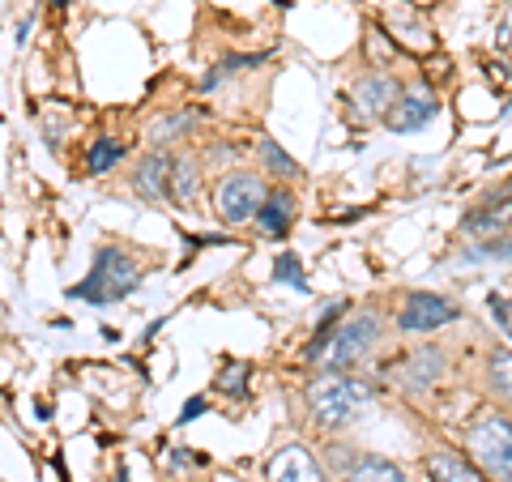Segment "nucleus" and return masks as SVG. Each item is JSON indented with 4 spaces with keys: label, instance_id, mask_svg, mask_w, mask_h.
<instances>
[{
    "label": "nucleus",
    "instance_id": "nucleus-1",
    "mask_svg": "<svg viewBox=\"0 0 512 482\" xmlns=\"http://www.w3.org/2000/svg\"><path fill=\"white\" fill-rule=\"evenodd\" d=\"M372 401V389L355 376H338V372H325L308 384V410L320 427H346L355 414Z\"/></svg>",
    "mask_w": 512,
    "mask_h": 482
},
{
    "label": "nucleus",
    "instance_id": "nucleus-2",
    "mask_svg": "<svg viewBox=\"0 0 512 482\" xmlns=\"http://www.w3.org/2000/svg\"><path fill=\"white\" fill-rule=\"evenodd\" d=\"M137 282H141V269H137L133 256L120 252V248H99L90 278L77 282V286H69V295L94 303V308H103V303H116V299H124V295H133Z\"/></svg>",
    "mask_w": 512,
    "mask_h": 482
},
{
    "label": "nucleus",
    "instance_id": "nucleus-3",
    "mask_svg": "<svg viewBox=\"0 0 512 482\" xmlns=\"http://www.w3.org/2000/svg\"><path fill=\"white\" fill-rule=\"evenodd\" d=\"M376 337H380V320L372 312H359V316L342 320V325L329 333V342L320 346L316 363H325V372H346V367L367 359V350L376 346Z\"/></svg>",
    "mask_w": 512,
    "mask_h": 482
},
{
    "label": "nucleus",
    "instance_id": "nucleus-4",
    "mask_svg": "<svg viewBox=\"0 0 512 482\" xmlns=\"http://www.w3.org/2000/svg\"><path fill=\"white\" fill-rule=\"evenodd\" d=\"M470 453L495 482H512V423L500 414H483L470 427Z\"/></svg>",
    "mask_w": 512,
    "mask_h": 482
},
{
    "label": "nucleus",
    "instance_id": "nucleus-5",
    "mask_svg": "<svg viewBox=\"0 0 512 482\" xmlns=\"http://www.w3.org/2000/svg\"><path fill=\"white\" fill-rule=\"evenodd\" d=\"M265 201L269 197H265L261 180L248 175V171H239V175H231V180L218 184V214H222V222H231V227H244L248 218H256Z\"/></svg>",
    "mask_w": 512,
    "mask_h": 482
},
{
    "label": "nucleus",
    "instance_id": "nucleus-6",
    "mask_svg": "<svg viewBox=\"0 0 512 482\" xmlns=\"http://www.w3.org/2000/svg\"><path fill=\"white\" fill-rule=\"evenodd\" d=\"M457 316H461V312H457L453 299L431 295V291H414V295H406L397 325H402L406 333H431V329H440V325H453Z\"/></svg>",
    "mask_w": 512,
    "mask_h": 482
},
{
    "label": "nucleus",
    "instance_id": "nucleus-7",
    "mask_svg": "<svg viewBox=\"0 0 512 482\" xmlns=\"http://www.w3.org/2000/svg\"><path fill=\"white\" fill-rule=\"evenodd\" d=\"M436 99L423 90V86H414V90H406V94H397V103L384 111V124L393 128V133H414V128H423V124H431L436 120Z\"/></svg>",
    "mask_w": 512,
    "mask_h": 482
},
{
    "label": "nucleus",
    "instance_id": "nucleus-8",
    "mask_svg": "<svg viewBox=\"0 0 512 482\" xmlns=\"http://www.w3.org/2000/svg\"><path fill=\"white\" fill-rule=\"evenodd\" d=\"M269 482H325L303 444H286L269 457Z\"/></svg>",
    "mask_w": 512,
    "mask_h": 482
},
{
    "label": "nucleus",
    "instance_id": "nucleus-9",
    "mask_svg": "<svg viewBox=\"0 0 512 482\" xmlns=\"http://www.w3.org/2000/svg\"><path fill=\"white\" fill-rule=\"evenodd\" d=\"M427 474H431V482H487L483 470H474V465L461 461L457 453H431Z\"/></svg>",
    "mask_w": 512,
    "mask_h": 482
},
{
    "label": "nucleus",
    "instance_id": "nucleus-10",
    "mask_svg": "<svg viewBox=\"0 0 512 482\" xmlns=\"http://www.w3.org/2000/svg\"><path fill=\"white\" fill-rule=\"evenodd\" d=\"M171 158L167 154H150L146 163H141V171H137V188L146 192V197H171Z\"/></svg>",
    "mask_w": 512,
    "mask_h": 482
},
{
    "label": "nucleus",
    "instance_id": "nucleus-11",
    "mask_svg": "<svg viewBox=\"0 0 512 482\" xmlns=\"http://www.w3.org/2000/svg\"><path fill=\"white\" fill-rule=\"evenodd\" d=\"M291 210H295V201L286 197V192H274V197L261 205V214H256V227H261L265 235L282 239L286 231H291Z\"/></svg>",
    "mask_w": 512,
    "mask_h": 482
},
{
    "label": "nucleus",
    "instance_id": "nucleus-12",
    "mask_svg": "<svg viewBox=\"0 0 512 482\" xmlns=\"http://www.w3.org/2000/svg\"><path fill=\"white\" fill-rule=\"evenodd\" d=\"M508 222H512V201H491V205H483V210L461 218V227L478 235V231H504Z\"/></svg>",
    "mask_w": 512,
    "mask_h": 482
},
{
    "label": "nucleus",
    "instance_id": "nucleus-13",
    "mask_svg": "<svg viewBox=\"0 0 512 482\" xmlns=\"http://www.w3.org/2000/svg\"><path fill=\"white\" fill-rule=\"evenodd\" d=\"M346 482H406V474L397 470L393 461H380V457H363L359 465H350Z\"/></svg>",
    "mask_w": 512,
    "mask_h": 482
},
{
    "label": "nucleus",
    "instance_id": "nucleus-14",
    "mask_svg": "<svg viewBox=\"0 0 512 482\" xmlns=\"http://www.w3.org/2000/svg\"><path fill=\"white\" fill-rule=\"evenodd\" d=\"M359 99L372 107V111H389L397 103V86H393V77H367V82H359Z\"/></svg>",
    "mask_w": 512,
    "mask_h": 482
},
{
    "label": "nucleus",
    "instance_id": "nucleus-15",
    "mask_svg": "<svg viewBox=\"0 0 512 482\" xmlns=\"http://www.w3.org/2000/svg\"><path fill=\"white\" fill-rule=\"evenodd\" d=\"M256 150H261V163H265V171H269V175H282V180H291V175H299V163H295L291 154H282V150H278V141L261 137V141H256Z\"/></svg>",
    "mask_w": 512,
    "mask_h": 482
},
{
    "label": "nucleus",
    "instance_id": "nucleus-16",
    "mask_svg": "<svg viewBox=\"0 0 512 482\" xmlns=\"http://www.w3.org/2000/svg\"><path fill=\"white\" fill-rule=\"evenodd\" d=\"M487 372H491V389H495V397L512 401V350H495V355L487 359Z\"/></svg>",
    "mask_w": 512,
    "mask_h": 482
},
{
    "label": "nucleus",
    "instance_id": "nucleus-17",
    "mask_svg": "<svg viewBox=\"0 0 512 482\" xmlns=\"http://www.w3.org/2000/svg\"><path fill=\"white\" fill-rule=\"evenodd\" d=\"M120 154H124L120 141H111V137L94 141V146H90V158H86V171H90V175H103V171H111V167L120 163Z\"/></svg>",
    "mask_w": 512,
    "mask_h": 482
},
{
    "label": "nucleus",
    "instance_id": "nucleus-18",
    "mask_svg": "<svg viewBox=\"0 0 512 482\" xmlns=\"http://www.w3.org/2000/svg\"><path fill=\"white\" fill-rule=\"evenodd\" d=\"M192 197H197V167H192V163H175L171 167V201L188 205Z\"/></svg>",
    "mask_w": 512,
    "mask_h": 482
},
{
    "label": "nucleus",
    "instance_id": "nucleus-19",
    "mask_svg": "<svg viewBox=\"0 0 512 482\" xmlns=\"http://www.w3.org/2000/svg\"><path fill=\"white\" fill-rule=\"evenodd\" d=\"M274 273H278V282L295 286V291H308V278H303V265H299L295 252H282L278 261H274Z\"/></svg>",
    "mask_w": 512,
    "mask_h": 482
},
{
    "label": "nucleus",
    "instance_id": "nucleus-20",
    "mask_svg": "<svg viewBox=\"0 0 512 482\" xmlns=\"http://www.w3.org/2000/svg\"><path fill=\"white\" fill-rule=\"evenodd\" d=\"M440 376V355H436V350H419V355H414V384H431V380H436Z\"/></svg>",
    "mask_w": 512,
    "mask_h": 482
},
{
    "label": "nucleus",
    "instance_id": "nucleus-21",
    "mask_svg": "<svg viewBox=\"0 0 512 482\" xmlns=\"http://www.w3.org/2000/svg\"><path fill=\"white\" fill-rule=\"evenodd\" d=\"M248 372H252V367L248 363H235V367H227V372H222L218 376V389H227V393H235V397H244L248 393Z\"/></svg>",
    "mask_w": 512,
    "mask_h": 482
},
{
    "label": "nucleus",
    "instance_id": "nucleus-22",
    "mask_svg": "<svg viewBox=\"0 0 512 482\" xmlns=\"http://www.w3.org/2000/svg\"><path fill=\"white\" fill-rule=\"evenodd\" d=\"M487 308H491V320H495V325H500V329L512 337V295H500V291H495V295L487 299Z\"/></svg>",
    "mask_w": 512,
    "mask_h": 482
},
{
    "label": "nucleus",
    "instance_id": "nucleus-23",
    "mask_svg": "<svg viewBox=\"0 0 512 482\" xmlns=\"http://www.w3.org/2000/svg\"><path fill=\"white\" fill-rule=\"evenodd\" d=\"M470 256H500V261H512V239H491V244H478Z\"/></svg>",
    "mask_w": 512,
    "mask_h": 482
},
{
    "label": "nucleus",
    "instance_id": "nucleus-24",
    "mask_svg": "<svg viewBox=\"0 0 512 482\" xmlns=\"http://www.w3.org/2000/svg\"><path fill=\"white\" fill-rule=\"evenodd\" d=\"M205 414V397H192V401H184V410H180V427H188L192 419H201Z\"/></svg>",
    "mask_w": 512,
    "mask_h": 482
},
{
    "label": "nucleus",
    "instance_id": "nucleus-25",
    "mask_svg": "<svg viewBox=\"0 0 512 482\" xmlns=\"http://www.w3.org/2000/svg\"><path fill=\"white\" fill-rule=\"evenodd\" d=\"M13 35H18V43H26V35H30V18H26V22H18V30H13Z\"/></svg>",
    "mask_w": 512,
    "mask_h": 482
},
{
    "label": "nucleus",
    "instance_id": "nucleus-26",
    "mask_svg": "<svg viewBox=\"0 0 512 482\" xmlns=\"http://www.w3.org/2000/svg\"><path fill=\"white\" fill-rule=\"evenodd\" d=\"M52 5H69V0H52Z\"/></svg>",
    "mask_w": 512,
    "mask_h": 482
},
{
    "label": "nucleus",
    "instance_id": "nucleus-27",
    "mask_svg": "<svg viewBox=\"0 0 512 482\" xmlns=\"http://www.w3.org/2000/svg\"><path fill=\"white\" fill-rule=\"evenodd\" d=\"M278 5H286V0H278Z\"/></svg>",
    "mask_w": 512,
    "mask_h": 482
}]
</instances>
